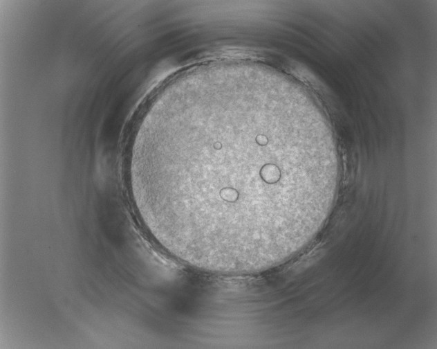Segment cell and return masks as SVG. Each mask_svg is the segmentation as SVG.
<instances>
[{"mask_svg":"<svg viewBox=\"0 0 437 349\" xmlns=\"http://www.w3.org/2000/svg\"><path fill=\"white\" fill-rule=\"evenodd\" d=\"M272 105L268 87L222 80L149 118L128 178L143 224L169 251L231 274L268 269L288 251L314 193L286 180Z\"/></svg>","mask_w":437,"mask_h":349,"instance_id":"cell-1","label":"cell"}]
</instances>
